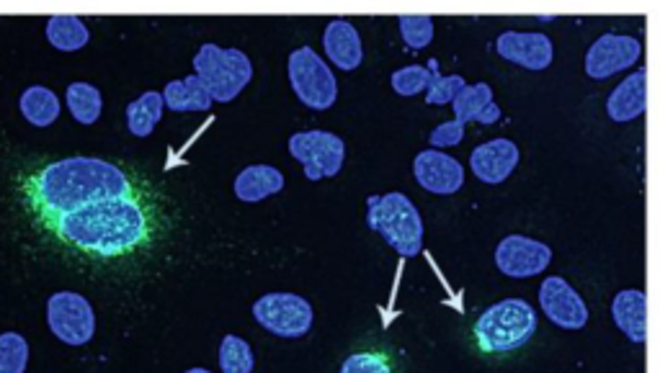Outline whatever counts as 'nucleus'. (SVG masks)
I'll return each instance as SVG.
<instances>
[{"label": "nucleus", "mask_w": 660, "mask_h": 373, "mask_svg": "<svg viewBox=\"0 0 660 373\" xmlns=\"http://www.w3.org/2000/svg\"><path fill=\"white\" fill-rule=\"evenodd\" d=\"M129 181L117 165L98 157H64L47 165L34 183V198L47 217L83 209L106 198H127Z\"/></svg>", "instance_id": "nucleus-1"}, {"label": "nucleus", "mask_w": 660, "mask_h": 373, "mask_svg": "<svg viewBox=\"0 0 660 373\" xmlns=\"http://www.w3.org/2000/svg\"><path fill=\"white\" fill-rule=\"evenodd\" d=\"M55 227L75 248L104 257L138 248L148 234L145 212L132 196L96 201L83 209L68 212L55 219Z\"/></svg>", "instance_id": "nucleus-2"}, {"label": "nucleus", "mask_w": 660, "mask_h": 373, "mask_svg": "<svg viewBox=\"0 0 660 373\" xmlns=\"http://www.w3.org/2000/svg\"><path fill=\"white\" fill-rule=\"evenodd\" d=\"M537 327H540V320L529 301L504 299L480 314L475 337L485 353H511L532 340Z\"/></svg>", "instance_id": "nucleus-3"}, {"label": "nucleus", "mask_w": 660, "mask_h": 373, "mask_svg": "<svg viewBox=\"0 0 660 373\" xmlns=\"http://www.w3.org/2000/svg\"><path fill=\"white\" fill-rule=\"evenodd\" d=\"M367 225L385 237V242L400 255L413 257L423 248V219L405 193L392 191L385 196H369Z\"/></svg>", "instance_id": "nucleus-4"}, {"label": "nucleus", "mask_w": 660, "mask_h": 373, "mask_svg": "<svg viewBox=\"0 0 660 373\" xmlns=\"http://www.w3.org/2000/svg\"><path fill=\"white\" fill-rule=\"evenodd\" d=\"M193 70L199 81L204 83L214 104H229L238 98L243 88L254 77V64L240 49H222L217 45H202L193 57Z\"/></svg>", "instance_id": "nucleus-5"}, {"label": "nucleus", "mask_w": 660, "mask_h": 373, "mask_svg": "<svg viewBox=\"0 0 660 373\" xmlns=\"http://www.w3.org/2000/svg\"><path fill=\"white\" fill-rule=\"evenodd\" d=\"M286 73H290L292 91L297 93V98L303 100L307 109L326 111L339 98L335 75L330 73L326 60L313 47L294 49L290 62H286Z\"/></svg>", "instance_id": "nucleus-6"}, {"label": "nucleus", "mask_w": 660, "mask_h": 373, "mask_svg": "<svg viewBox=\"0 0 660 373\" xmlns=\"http://www.w3.org/2000/svg\"><path fill=\"white\" fill-rule=\"evenodd\" d=\"M254 317L263 329H269L276 337H303L310 333L313 327V306L310 301L299 293L290 291H276L267 293L254 304Z\"/></svg>", "instance_id": "nucleus-7"}, {"label": "nucleus", "mask_w": 660, "mask_h": 373, "mask_svg": "<svg viewBox=\"0 0 660 373\" xmlns=\"http://www.w3.org/2000/svg\"><path fill=\"white\" fill-rule=\"evenodd\" d=\"M290 155L303 163L307 181H322V178L341 173L343 160H346V145L339 134L310 129V132L292 134Z\"/></svg>", "instance_id": "nucleus-8"}, {"label": "nucleus", "mask_w": 660, "mask_h": 373, "mask_svg": "<svg viewBox=\"0 0 660 373\" xmlns=\"http://www.w3.org/2000/svg\"><path fill=\"white\" fill-rule=\"evenodd\" d=\"M47 325L64 346H85L96 335V314L81 293L57 291L47 301Z\"/></svg>", "instance_id": "nucleus-9"}, {"label": "nucleus", "mask_w": 660, "mask_h": 373, "mask_svg": "<svg viewBox=\"0 0 660 373\" xmlns=\"http://www.w3.org/2000/svg\"><path fill=\"white\" fill-rule=\"evenodd\" d=\"M552 261L550 245L523 234H508L495 248V265L504 276L532 278L542 274Z\"/></svg>", "instance_id": "nucleus-10"}, {"label": "nucleus", "mask_w": 660, "mask_h": 373, "mask_svg": "<svg viewBox=\"0 0 660 373\" xmlns=\"http://www.w3.org/2000/svg\"><path fill=\"white\" fill-rule=\"evenodd\" d=\"M643 45L635 37H622V34H604L593 41L586 55V73L593 81H606L622 70L633 68L640 60Z\"/></svg>", "instance_id": "nucleus-11"}, {"label": "nucleus", "mask_w": 660, "mask_h": 373, "mask_svg": "<svg viewBox=\"0 0 660 373\" xmlns=\"http://www.w3.org/2000/svg\"><path fill=\"white\" fill-rule=\"evenodd\" d=\"M540 306L550 322H555L563 329H580L588 322V306L584 297L559 276H550L542 281Z\"/></svg>", "instance_id": "nucleus-12"}, {"label": "nucleus", "mask_w": 660, "mask_h": 373, "mask_svg": "<svg viewBox=\"0 0 660 373\" xmlns=\"http://www.w3.org/2000/svg\"><path fill=\"white\" fill-rule=\"evenodd\" d=\"M413 176L421 189L449 196L464 185V168L441 149H423L413 160Z\"/></svg>", "instance_id": "nucleus-13"}, {"label": "nucleus", "mask_w": 660, "mask_h": 373, "mask_svg": "<svg viewBox=\"0 0 660 373\" xmlns=\"http://www.w3.org/2000/svg\"><path fill=\"white\" fill-rule=\"evenodd\" d=\"M495 52L527 70H547L552 64V41L537 32H504L495 41Z\"/></svg>", "instance_id": "nucleus-14"}, {"label": "nucleus", "mask_w": 660, "mask_h": 373, "mask_svg": "<svg viewBox=\"0 0 660 373\" xmlns=\"http://www.w3.org/2000/svg\"><path fill=\"white\" fill-rule=\"evenodd\" d=\"M519 147L511 140H493L472 149L470 168L478 181L487 185L504 183L519 168Z\"/></svg>", "instance_id": "nucleus-15"}, {"label": "nucleus", "mask_w": 660, "mask_h": 373, "mask_svg": "<svg viewBox=\"0 0 660 373\" xmlns=\"http://www.w3.org/2000/svg\"><path fill=\"white\" fill-rule=\"evenodd\" d=\"M322 47H326L328 60L341 70H356L364 60L362 37H358L356 26L343 19H333L322 34Z\"/></svg>", "instance_id": "nucleus-16"}, {"label": "nucleus", "mask_w": 660, "mask_h": 373, "mask_svg": "<svg viewBox=\"0 0 660 373\" xmlns=\"http://www.w3.org/2000/svg\"><path fill=\"white\" fill-rule=\"evenodd\" d=\"M648 109V70L640 68L622 85H616L606 100V111L614 121H633Z\"/></svg>", "instance_id": "nucleus-17"}, {"label": "nucleus", "mask_w": 660, "mask_h": 373, "mask_svg": "<svg viewBox=\"0 0 660 373\" xmlns=\"http://www.w3.org/2000/svg\"><path fill=\"white\" fill-rule=\"evenodd\" d=\"M451 109L459 124H468V121H480V124L491 127L500 119V109L493 98V88L487 83H475L464 85L451 100Z\"/></svg>", "instance_id": "nucleus-18"}, {"label": "nucleus", "mask_w": 660, "mask_h": 373, "mask_svg": "<svg viewBox=\"0 0 660 373\" xmlns=\"http://www.w3.org/2000/svg\"><path fill=\"white\" fill-rule=\"evenodd\" d=\"M612 317L633 342L648 340V297L645 291L627 289L616 293L612 301Z\"/></svg>", "instance_id": "nucleus-19"}, {"label": "nucleus", "mask_w": 660, "mask_h": 373, "mask_svg": "<svg viewBox=\"0 0 660 373\" xmlns=\"http://www.w3.org/2000/svg\"><path fill=\"white\" fill-rule=\"evenodd\" d=\"M282 189L284 176L274 165H250L235 178V196L246 204H258V201L276 196Z\"/></svg>", "instance_id": "nucleus-20"}, {"label": "nucleus", "mask_w": 660, "mask_h": 373, "mask_svg": "<svg viewBox=\"0 0 660 373\" xmlns=\"http://www.w3.org/2000/svg\"><path fill=\"white\" fill-rule=\"evenodd\" d=\"M163 104L170 111H207L212 109V96L207 93L204 83L197 75L181 77V81H170L165 85Z\"/></svg>", "instance_id": "nucleus-21"}, {"label": "nucleus", "mask_w": 660, "mask_h": 373, "mask_svg": "<svg viewBox=\"0 0 660 373\" xmlns=\"http://www.w3.org/2000/svg\"><path fill=\"white\" fill-rule=\"evenodd\" d=\"M21 113L32 127H52L57 117H60V98H57L55 91H49L47 85H28V88L21 93Z\"/></svg>", "instance_id": "nucleus-22"}, {"label": "nucleus", "mask_w": 660, "mask_h": 373, "mask_svg": "<svg viewBox=\"0 0 660 373\" xmlns=\"http://www.w3.org/2000/svg\"><path fill=\"white\" fill-rule=\"evenodd\" d=\"M47 39L49 45L60 49V52H78V49L89 45L91 34H89V26H85L78 16L57 13V16H49L47 21Z\"/></svg>", "instance_id": "nucleus-23"}, {"label": "nucleus", "mask_w": 660, "mask_h": 373, "mask_svg": "<svg viewBox=\"0 0 660 373\" xmlns=\"http://www.w3.org/2000/svg\"><path fill=\"white\" fill-rule=\"evenodd\" d=\"M163 93L148 91L127 106V127L134 137H150L163 117Z\"/></svg>", "instance_id": "nucleus-24"}, {"label": "nucleus", "mask_w": 660, "mask_h": 373, "mask_svg": "<svg viewBox=\"0 0 660 373\" xmlns=\"http://www.w3.org/2000/svg\"><path fill=\"white\" fill-rule=\"evenodd\" d=\"M64 100H68V109L73 113V119L85 127L96 124L104 111L102 91L91 83H70L68 91H64Z\"/></svg>", "instance_id": "nucleus-25"}, {"label": "nucleus", "mask_w": 660, "mask_h": 373, "mask_svg": "<svg viewBox=\"0 0 660 373\" xmlns=\"http://www.w3.org/2000/svg\"><path fill=\"white\" fill-rule=\"evenodd\" d=\"M254 350L243 337L225 335L220 346V369L222 373H254Z\"/></svg>", "instance_id": "nucleus-26"}, {"label": "nucleus", "mask_w": 660, "mask_h": 373, "mask_svg": "<svg viewBox=\"0 0 660 373\" xmlns=\"http://www.w3.org/2000/svg\"><path fill=\"white\" fill-rule=\"evenodd\" d=\"M28 365V342L19 333L0 335V373H24Z\"/></svg>", "instance_id": "nucleus-27"}, {"label": "nucleus", "mask_w": 660, "mask_h": 373, "mask_svg": "<svg viewBox=\"0 0 660 373\" xmlns=\"http://www.w3.org/2000/svg\"><path fill=\"white\" fill-rule=\"evenodd\" d=\"M428 70H432V83L426 88V104L428 106H444L451 104L459 91L464 88V77L462 75H441L439 73V62L432 60L428 62Z\"/></svg>", "instance_id": "nucleus-28"}, {"label": "nucleus", "mask_w": 660, "mask_h": 373, "mask_svg": "<svg viewBox=\"0 0 660 373\" xmlns=\"http://www.w3.org/2000/svg\"><path fill=\"white\" fill-rule=\"evenodd\" d=\"M428 83H432V70L423 64H408V68L394 70L390 77L392 91L400 96H415V93L426 91Z\"/></svg>", "instance_id": "nucleus-29"}, {"label": "nucleus", "mask_w": 660, "mask_h": 373, "mask_svg": "<svg viewBox=\"0 0 660 373\" xmlns=\"http://www.w3.org/2000/svg\"><path fill=\"white\" fill-rule=\"evenodd\" d=\"M400 34L411 49H426L434 39L432 16H400Z\"/></svg>", "instance_id": "nucleus-30"}, {"label": "nucleus", "mask_w": 660, "mask_h": 373, "mask_svg": "<svg viewBox=\"0 0 660 373\" xmlns=\"http://www.w3.org/2000/svg\"><path fill=\"white\" fill-rule=\"evenodd\" d=\"M341 373H392L390 363L377 353H354L341 365Z\"/></svg>", "instance_id": "nucleus-31"}, {"label": "nucleus", "mask_w": 660, "mask_h": 373, "mask_svg": "<svg viewBox=\"0 0 660 373\" xmlns=\"http://www.w3.org/2000/svg\"><path fill=\"white\" fill-rule=\"evenodd\" d=\"M464 137V124H459V121H444V124H439L432 132V137H428V142H432V147H455L462 142Z\"/></svg>", "instance_id": "nucleus-32"}, {"label": "nucleus", "mask_w": 660, "mask_h": 373, "mask_svg": "<svg viewBox=\"0 0 660 373\" xmlns=\"http://www.w3.org/2000/svg\"><path fill=\"white\" fill-rule=\"evenodd\" d=\"M184 373H212V371H207V369H189V371H184Z\"/></svg>", "instance_id": "nucleus-33"}]
</instances>
